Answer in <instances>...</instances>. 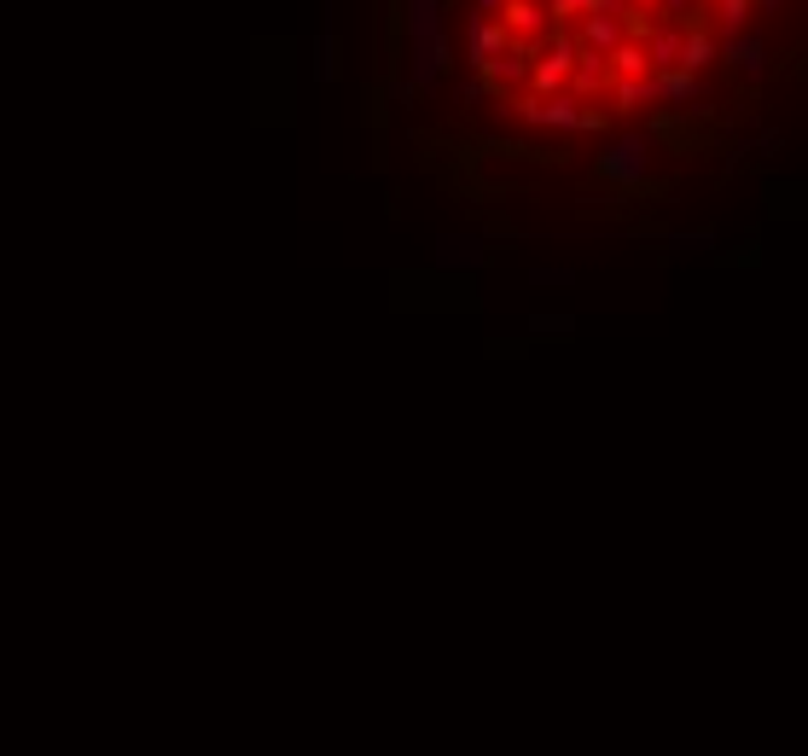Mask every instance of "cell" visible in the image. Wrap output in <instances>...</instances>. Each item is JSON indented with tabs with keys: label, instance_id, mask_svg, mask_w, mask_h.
Listing matches in <instances>:
<instances>
[{
	"label": "cell",
	"instance_id": "obj_1",
	"mask_svg": "<svg viewBox=\"0 0 808 756\" xmlns=\"http://www.w3.org/2000/svg\"><path fill=\"white\" fill-rule=\"evenodd\" d=\"M401 59L413 64L408 88L425 94L431 82L453 71V41H448V0H401Z\"/></svg>",
	"mask_w": 808,
	"mask_h": 756
},
{
	"label": "cell",
	"instance_id": "obj_2",
	"mask_svg": "<svg viewBox=\"0 0 808 756\" xmlns=\"http://www.w3.org/2000/svg\"><path fill=\"white\" fill-rule=\"evenodd\" d=\"M587 181H594L611 205H629V198H663L669 193L663 181H651V140H646V134H622V140L599 146Z\"/></svg>",
	"mask_w": 808,
	"mask_h": 756
},
{
	"label": "cell",
	"instance_id": "obj_3",
	"mask_svg": "<svg viewBox=\"0 0 808 756\" xmlns=\"http://www.w3.org/2000/svg\"><path fill=\"white\" fill-rule=\"evenodd\" d=\"M500 106H512L524 123L535 128H559V134H582V99L570 94H552V99H535V94H518V99H500Z\"/></svg>",
	"mask_w": 808,
	"mask_h": 756
},
{
	"label": "cell",
	"instance_id": "obj_4",
	"mask_svg": "<svg viewBox=\"0 0 808 756\" xmlns=\"http://www.w3.org/2000/svg\"><path fill=\"white\" fill-rule=\"evenodd\" d=\"M721 59H728V71L745 76V82H756V76L768 71V47H762V36H750V29L721 36Z\"/></svg>",
	"mask_w": 808,
	"mask_h": 756
},
{
	"label": "cell",
	"instance_id": "obj_5",
	"mask_svg": "<svg viewBox=\"0 0 808 756\" xmlns=\"http://www.w3.org/2000/svg\"><path fill=\"white\" fill-rule=\"evenodd\" d=\"M512 47V36L500 29V18H471V29H465V64L471 71H483L489 59H500Z\"/></svg>",
	"mask_w": 808,
	"mask_h": 756
},
{
	"label": "cell",
	"instance_id": "obj_6",
	"mask_svg": "<svg viewBox=\"0 0 808 756\" xmlns=\"http://www.w3.org/2000/svg\"><path fill=\"white\" fill-rule=\"evenodd\" d=\"M495 18H500V29H507L512 41H547V12H542V0H507Z\"/></svg>",
	"mask_w": 808,
	"mask_h": 756
},
{
	"label": "cell",
	"instance_id": "obj_7",
	"mask_svg": "<svg viewBox=\"0 0 808 756\" xmlns=\"http://www.w3.org/2000/svg\"><path fill=\"white\" fill-rule=\"evenodd\" d=\"M716 59H721V36H716V29H681V59H675V71L698 76V71H710Z\"/></svg>",
	"mask_w": 808,
	"mask_h": 756
},
{
	"label": "cell",
	"instance_id": "obj_8",
	"mask_svg": "<svg viewBox=\"0 0 808 756\" xmlns=\"http://www.w3.org/2000/svg\"><path fill=\"white\" fill-rule=\"evenodd\" d=\"M651 99H663V106H675L693 116L698 111V76H686V71H658L651 76Z\"/></svg>",
	"mask_w": 808,
	"mask_h": 756
},
{
	"label": "cell",
	"instance_id": "obj_9",
	"mask_svg": "<svg viewBox=\"0 0 808 756\" xmlns=\"http://www.w3.org/2000/svg\"><path fill=\"white\" fill-rule=\"evenodd\" d=\"M646 140H651V146H675V151H698L704 134L693 128V116H686V111H669V116H658V123H651Z\"/></svg>",
	"mask_w": 808,
	"mask_h": 756
},
{
	"label": "cell",
	"instance_id": "obj_10",
	"mask_svg": "<svg viewBox=\"0 0 808 756\" xmlns=\"http://www.w3.org/2000/svg\"><path fill=\"white\" fill-rule=\"evenodd\" d=\"M436 262H443V268H477L483 245L471 239V233H448V239H436Z\"/></svg>",
	"mask_w": 808,
	"mask_h": 756
},
{
	"label": "cell",
	"instance_id": "obj_11",
	"mask_svg": "<svg viewBox=\"0 0 808 756\" xmlns=\"http://www.w3.org/2000/svg\"><path fill=\"white\" fill-rule=\"evenodd\" d=\"M675 59H681V29H651V41H646V71L658 76V71H675Z\"/></svg>",
	"mask_w": 808,
	"mask_h": 756
},
{
	"label": "cell",
	"instance_id": "obj_12",
	"mask_svg": "<svg viewBox=\"0 0 808 756\" xmlns=\"http://www.w3.org/2000/svg\"><path fill=\"white\" fill-rule=\"evenodd\" d=\"M750 0H716V18H710V29H716V36H738V29H745L750 24Z\"/></svg>",
	"mask_w": 808,
	"mask_h": 756
},
{
	"label": "cell",
	"instance_id": "obj_13",
	"mask_svg": "<svg viewBox=\"0 0 808 756\" xmlns=\"http://www.w3.org/2000/svg\"><path fill=\"white\" fill-rule=\"evenodd\" d=\"M314 71H320V82L338 76V41H332V29H320V41H314Z\"/></svg>",
	"mask_w": 808,
	"mask_h": 756
},
{
	"label": "cell",
	"instance_id": "obj_14",
	"mask_svg": "<svg viewBox=\"0 0 808 756\" xmlns=\"http://www.w3.org/2000/svg\"><path fill=\"white\" fill-rule=\"evenodd\" d=\"M530 326L535 332H559V338H564V332H576V314H535Z\"/></svg>",
	"mask_w": 808,
	"mask_h": 756
},
{
	"label": "cell",
	"instance_id": "obj_15",
	"mask_svg": "<svg viewBox=\"0 0 808 756\" xmlns=\"http://www.w3.org/2000/svg\"><path fill=\"white\" fill-rule=\"evenodd\" d=\"M576 274H570V268H535V285H570Z\"/></svg>",
	"mask_w": 808,
	"mask_h": 756
},
{
	"label": "cell",
	"instance_id": "obj_16",
	"mask_svg": "<svg viewBox=\"0 0 808 756\" xmlns=\"http://www.w3.org/2000/svg\"><path fill=\"white\" fill-rule=\"evenodd\" d=\"M693 7H704V0H658V12H669V18H686V12H693Z\"/></svg>",
	"mask_w": 808,
	"mask_h": 756
},
{
	"label": "cell",
	"instance_id": "obj_17",
	"mask_svg": "<svg viewBox=\"0 0 808 756\" xmlns=\"http://www.w3.org/2000/svg\"><path fill=\"white\" fill-rule=\"evenodd\" d=\"M465 99H471V106H477V99H489V82H483L477 71H471V76H465Z\"/></svg>",
	"mask_w": 808,
	"mask_h": 756
}]
</instances>
